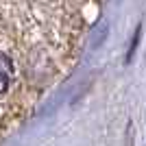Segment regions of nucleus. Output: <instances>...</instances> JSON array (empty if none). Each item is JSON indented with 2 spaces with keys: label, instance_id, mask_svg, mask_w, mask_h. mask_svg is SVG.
Instances as JSON below:
<instances>
[{
  "label": "nucleus",
  "instance_id": "f257e3e1",
  "mask_svg": "<svg viewBox=\"0 0 146 146\" xmlns=\"http://www.w3.org/2000/svg\"><path fill=\"white\" fill-rule=\"evenodd\" d=\"M18 59L13 52L11 44L7 39H0V98L7 96L13 87V81L18 76Z\"/></svg>",
  "mask_w": 146,
  "mask_h": 146
}]
</instances>
